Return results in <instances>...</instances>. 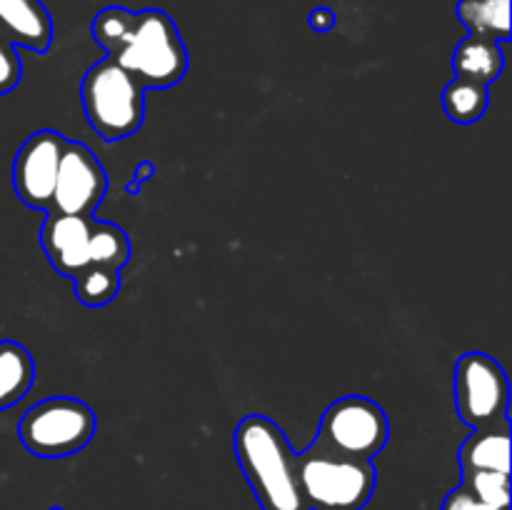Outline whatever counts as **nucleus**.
<instances>
[{
	"label": "nucleus",
	"mask_w": 512,
	"mask_h": 510,
	"mask_svg": "<svg viewBox=\"0 0 512 510\" xmlns=\"http://www.w3.org/2000/svg\"><path fill=\"white\" fill-rule=\"evenodd\" d=\"M235 458L263 510H308L295 473V450L278 423L245 415L233 435Z\"/></svg>",
	"instance_id": "obj_1"
},
{
	"label": "nucleus",
	"mask_w": 512,
	"mask_h": 510,
	"mask_svg": "<svg viewBox=\"0 0 512 510\" xmlns=\"http://www.w3.org/2000/svg\"><path fill=\"white\" fill-rule=\"evenodd\" d=\"M40 245L50 265L70 280L88 265L120 270L130 260V240L125 230L93 215L48 213L40 228Z\"/></svg>",
	"instance_id": "obj_2"
},
{
	"label": "nucleus",
	"mask_w": 512,
	"mask_h": 510,
	"mask_svg": "<svg viewBox=\"0 0 512 510\" xmlns=\"http://www.w3.org/2000/svg\"><path fill=\"white\" fill-rule=\"evenodd\" d=\"M295 473L308 510H363L378 485L373 460L348 458L315 443L295 453Z\"/></svg>",
	"instance_id": "obj_3"
},
{
	"label": "nucleus",
	"mask_w": 512,
	"mask_h": 510,
	"mask_svg": "<svg viewBox=\"0 0 512 510\" xmlns=\"http://www.w3.org/2000/svg\"><path fill=\"white\" fill-rule=\"evenodd\" d=\"M110 60L135 75L143 88H173L188 73V48L178 25L158 8L135 13L130 35Z\"/></svg>",
	"instance_id": "obj_4"
},
{
	"label": "nucleus",
	"mask_w": 512,
	"mask_h": 510,
	"mask_svg": "<svg viewBox=\"0 0 512 510\" xmlns=\"http://www.w3.org/2000/svg\"><path fill=\"white\" fill-rule=\"evenodd\" d=\"M145 88L135 75L105 58L95 63L80 83L85 120L103 140H125L143 125Z\"/></svg>",
	"instance_id": "obj_5"
},
{
	"label": "nucleus",
	"mask_w": 512,
	"mask_h": 510,
	"mask_svg": "<svg viewBox=\"0 0 512 510\" xmlns=\"http://www.w3.org/2000/svg\"><path fill=\"white\" fill-rule=\"evenodd\" d=\"M98 418L78 398L58 395L25 410L18 423V438L38 458H68L93 440Z\"/></svg>",
	"instance_id": "obj_6"
},
{
	"label": "nucleus",
	"mask_w": 512,
	"mask_h": 510,
	"mask_svg": "<svg viewBox=\"0 0 512 510\" xmlns=\"http://www.w3.org/2000/svg\"><path fill=\"white\" fill-rule=\"evenodd\" d=\"M390 420L375 400L365 395H343L323 410L313 443L333 453L373 460L388 445Z\"/></svg>",
	"instance_id": "obj_7"
},
{
	"label": "nucleus",
	"mask_w": 512,
	"mask_h": 510,
	"mask_svg": "<svg viewBox=\"0 0 512 510\" xmlns=\"http://www.w3.org/2000/svg\"><path fill=\"white\" fill-rule=\"evenodd\" d=\"M510 383L503 365L488 353H465L455 363V408L470 428L508 423Z\"/></svg>",
	"instance_id": "obj_8"
},
{
	"label": "nucleus",
	"mask_w": 512,
	"mask_h": 510,
	"mask_svg": "<svg viewBox=\"0 0 512 510\" xmlns=\"http://www.w3.org/2000/svg\"><path fill=\"white\" fill-rule=\"evenodd\" d=\"M108 190V175L88 145L65 138L50 213L93 215Z\"/></svg>",
	"instance_id": "obj_9"
},
{
	"label": "nucleus",
	"mask_w": 512,
	"mask_h": 510,
	"mask_svg": "<svg viewBox=\"0 0 512 510\" xmlns=\"http://www.w3.org/2000/svg\"><path fill=\"white\" fill-rule=\"evenodd\" d=\"M63 145L65 138L58 130L43 128L28 135L15 153L13 188L28 208L50 213Z\"/></svg>",
	"instance_id": "obj_10"
},
{
	"label": "nucleus",
	"mask_w": 512,
	"mask_h": 510,
	"mask_svg": "<svg viewBox=\"0 0 512 510\" xmlns=\"http://www.w3.org/2000/svg\"><path fill=\"white\" fill-rule=\"evenodd\" d=\"M0 38L45 53L53 43V18L43 0H0Z\"/></svg>",
	"instance_id": "obj_11"
},
{
	"label": "nucleus",
	"mask_w": 512,
	"mask_h": 510,
	"mask_svg": "<svg viewBox=\"0 0 512 510\" xmlns=\"http://www.w3.org/2000/svg\"><path fill=\"white\" fill-rule=\"evenodd\" d=\"M460 470L510 473V420L490 428H475L460 445Z\"/></svg>",
	"instance_id": "obj_12"
},
{
	"label": "nucleus",
	"mask_w": 512,
	"mask_h": 510,
	"mask_svg": "<svg viewBox=\"0 0 512 510\" xmlns=\"http://www.w3.org/2000/svg\"><path fill=\"white\" fill-rule=\"evenodd\" d=\"M450 63H453V73L458 78H468L483 85L495 83L505 68L500 43L488 38H475V35L460 40Z\"/></svg>",
	"instance_id": "obj_13"
},
{
	"label": "nucleus",
	"mask_w": 512,
	"mask_h": 510,
	"mask_svg": "<svg viewBox=\"0 0 512 510\" xmlns=\"http://www.w3.org/2000/svg\"><path fill=\"white\" fill-rule=\"evenodd\" d=\"M35 383V363L28 348L0 340V410L20 403Z\"/></svg>",
	"instance_id": "obj_14"
},
{
	"label": "nucleus",
	"mask_w": 512,
	"mask_h": 510,
	"mask_svg": "<svg viewBox=\"0 0 512 510\" xmlns=\"http://www.w3.org/2000/svg\"><path fill=\"white\" fill-rule=\"evenodd\" d=\"M455 13L468 35L495 43L510 40V0H460Z\"/></svg>",
	"instance_id": "obj_15"
},
{
	"label": "nucleus",
	"mask_w": 512,
	"mask_h": 510,
	"mask_svg": "<svg viewBox=\"0 0 512 510\" xmlns=\"http://www.w3.org/2000/svg\"><path fill=\"white\" fill-rule=\"evenodd\" d=\"M488 103V85L475 83V80L468 78H458V75L443 90L445 115L458 125L478 123L485 115V110H488Z\"/></svg>",
	"instance_id": "obj_16"
},
{
	"label": "nucleus",
	"mask_w": 512,
	"mask_h": 510,
	"mask_svg": "<svg viewBox=\"0 0 512 510\" xmlns=\"http://www.w3.org/2000/svg\"><path fill=\"white\" fill-rule=\"evenodd\" d=\"M75 295L88 308H103L120 293V270L108 265H88L73 278Z\"/></svg>",
	"instance_id": "obj_17"
},
{
	"label": "nucleus",
	"mask_w": 512,
	"mask_h": 510,
	"mask_svg": "<svg viewBox=\"0 0 512 510\" xmlns=\"http://www.w3.org/2000/svg\"><path fill=\"white\" fill-rule=\"evenodd\" d=\"M135 13L128 8H120V5H110V8H103L93 18V25H90V33H93L95 43L110 55H115L120 50V45L125 43V38L130 35V28H133Z\"/></svg>",
	"instance_id": "obj_18"
},
{
	"label": "nucleus",
	"mask_w": 512,
	"mask_h": 510,
	"mask_svg": "<svg viewBox=\"0 0 512 510\" xmlns=\"http://www.w3.org/2000/svg\"><path fill=\"white\" fill-rule=\"evenodd\" d=\"M463 488L498 508H510V473L495 470H463Z\"/></svg>",
	"instance_id": "obj_19"
},
{
	"label": "nucleus",
	"mask_w": 512,
	"mask_h": 510,
	"mask_svg": "<svg viewBox=\"0 0 512 510\" xmlns=\"http://www.w3.org/2000/svg\"><path fill=\"white\" fill-rule=\"evenodd\" d=\"M20 78H23V63H20L18 50L8 40L0 38V95L10 93L20 83Z\"/></svg>",
	"instance_id": "obj_20"
},
{
	"label": "nucleus",
	"mask_w": 512,
	"mask_h": 510,
	"mask_svg": "<svg viewBox=\"0 0 512 510\" xmlns=\"http://www.w3.org/2000/svg\"><path fill=\"white\" fill-rule=\"evenodd\" d=\"M440 510H510V508H498V505H490L485 500H480L478 495L470 493L468 488L458 485L455 490H450L443 500V508Z\"/></svg>",
	"instance_id": "obj_21"
},
{
	"label": "nucleus",
	"mask_w": 512,
	"mask_h": 510,
	"mask_svg": "<svg viewBox=\"0 0 512 510\" xmlns=\"http://www.w3.org/2000/svg\"><path fill=\"white\" fill-rule=\"evenodd\" d=\"M308 25L313 30H318V33H325V30L335 28V13L330 8H315L308 15Z\"/></svg>",
	"instance_id": "obj_22"
},
{
	"label": "nucleus",
	"mask_w": 512,
	"mask_h": 510,
	"mask_svg": "<svg viewBox=\"0 0 512 510\" xmlns=\"http://www.w3.org/2000/svg\"><path fill=\"white\" fill-rule=\"evenodd\" d=\"M150 175H155V165L148 163V160H143V163L138 165V170H135V183L125 185V190H128V193H138L140 183H145V180H148Z\"/></svg>",
	"instance_id": "obj_23"
},
{
	"label": "nucleus",
	"mask_w": 512,
	"mask_h": 510,
	"mask_svg": "<svg viewBox=\"0 0 512 510\" xmlns=\"http://www.w3.org/2000/svg\"><path fill=\"white\" fill-rule=\"evenodd\" d=\"M50 510H63V508H58V505H53V508H50Z\"/></svg>",
	"instance_id": "obj_24"
}]
</instances>
